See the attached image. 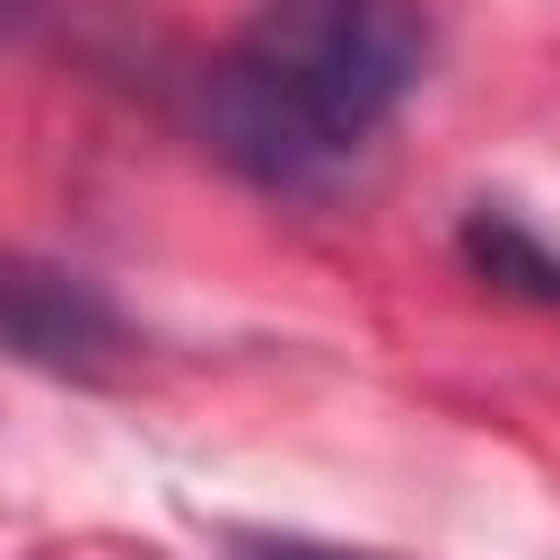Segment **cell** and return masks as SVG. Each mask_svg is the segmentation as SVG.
Listing matches in <instances>:
<instances>
[{"label":"cell","instance_id":"277c9868","mask_svg":"<svg viewBox=\"0 0 560 560\" xmlns=\"http://www.w3.org/2000/svg\"><path fill=\"white\" fill-rule=\"evenodd\" d=\"M262 560H359V551H315V542H280V551H262Z\"/></svg>","mask_w":560,"mask_h":560},{"label":"cell","instance_id":"3957f363","mask_svg":"<svg viewBox=\"0 0 560 560\" xmlns=\"http://www.w3.org/2000/svg\"><path fill=\"white\" fill-rule=\"evenodd\" d=\"M464 262H472L490 289H508V298L560 306V254H551L525 219H508V210H472V219H464Z\"/></svg>","mask_w":560,"mask_h":560},{"label":"cell","instance_id":"6da1fadb","mask_svg":"<svg viewBox=\"0 0 560 560\" xmlns=\"http://www.w3.org/2000/svg\"><path fill=\"white\" fill-rule=\"evenodd\" d=\"M429 70L420 0H254L201 70V140L271 192L359 158Z\"/></svg>","mask_w":560,"mask_h":560},{"label":"cell","instance_id":"7a4b0ae2","mask_svg":"<svg viewBox=\"0 0 560 560\" xmlns=\"http://www.w3.org/2000/svg\"><path fill=\"white\" fill-rule=\"evenodd\" d=\"M0 350H18L26 368H52V376H105L131 350V324L88 271L0 245Z\"/></svg>","mask_w":560,"mask_h":560}]
</instances>
